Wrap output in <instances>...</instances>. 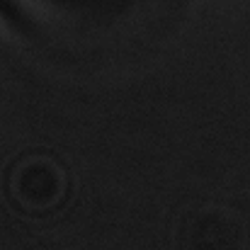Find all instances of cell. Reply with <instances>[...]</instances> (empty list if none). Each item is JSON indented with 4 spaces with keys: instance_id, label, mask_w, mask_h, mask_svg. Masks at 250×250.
<instances>
[{
    "instance_id": "1",
    "label": "cell",
    "mask_w": 250,
    "mask_h": 250,
    "mask_svg": "<svg viewBox=\"0 0 250 250\" xmlns=\"http://www.w3.org/2000/svg\"><path fill=\"white\" fill-rule=\"evenodd\" d=\"M66 192L63 170L51 158L29 156L10 170L7 194L24 211H46L54 209Z\"/></svg>"
},
{
    "instance_id": "2",
    "label": "cell",
    "mask_w": 250,
    "mask_h": 250,
    "mask_svg": "<svg viewBox=\"0 0 250 250\" xmlns=\"http://www.w3.org/2000/svg\"><path fill=\"white\" fill-rule=\"evenodd\" d=\"M238 224L214 207L192 209L177 226V243L182 250H236Z\"/></svg>"
}]
</instances>
